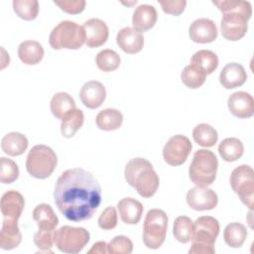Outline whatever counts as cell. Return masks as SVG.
<instances>
[{
  "label": "cell",
  "mask_w": 254,
  "mask_h": 254,
  "mask_svg": "<svg viewBox=\"0 0 254 254\" xmlns=\"http://www.w3.org/2000/svg\"><path fill=\"white\" fill-rule=\"evenodd\" d=\"M33 219L38 224L39 231L55 232L59 224V218L52 206L48 203H40L33 210Z\"/></svg>",
  "instance_id": "21"
},
{
  "label": "cell",
  "mask_w": 254,
  "mask_h": 254,
  "mask_svg": "<svg viewBox=\"0 0 254 254\" xmlns=\"http://www.w3.org/2000/svg\"><path fill=\"white\" fill-rule=\"evenodd\" d=\"M230 186L240 200L250 209L254 201V172L249 165L236 167L230 175Z\"/></svg>",
  "instance_id": "9"
},
{
  "label": "cell",
  "mask_w": 254,
  "mask_h": 254,
  "mask_svg": "<svg viewBox=\"0 0 254 254\" xmlns=\"http://www.w3.org/2000/svg\"><path fill=\"white\" fill-rule=\"evenodd\" d=\"M158 19L157 10L154 6L149 4L139 5L133 13L132 24L133 28L140 33L147 32L152 29Z\"/></svg>",
  "instance_id": "20"
},
{
  "label": "cell",
  "mask_w": 254,
  "mask_h": 254,
  "mask_svg": "<svg viewBox=\"0 0 254 254\" xmlns=\"http://www.w3.org/2000/svg\"><path fill=\"white\" fill-rule=\"evenodd\" d=\"M50 107L53 115L58 119H63L68 112L75 109V102L67 92H57L53 95Z\"/></svg>",
  "instance_id": "27"
},
{
  "label": "cell",
  "mask_w": 254,
  "mask_h": 254,
  "mask_svg": "<svg viewBox=\"0 0 254 254\" xmlns=\"http://www.w3.org/2000/svg\"><path fill=\"white\" fill-rule=\"evenodd\" d=\"M55 244L64 253H79L90 239L89 232L83 227L64 225L55 231Z\"/></svg>",
  "instance_id": "8"
},
{
  "label": "cell",
  "mask_w": 254,
  "mask_h": 254,
  "mask_svg": "<svg viewBox=\"0 0 254 254\" xmlns=\"http://www.w3.org/2000/svg\"><path fill=\"white\" fill-rule=\"evenodd\" d=\"M168 215L159 208L150 209L143 225V242L150 249H159L166 239Z\"/></svg>",
  "instance_id": "7"
},
{
  "label": "cell",
  "mask_w": 254,
  "mask_h": 254,
  "mask_svg": "<svg viewBox=\"0 0 254 254\" xmlns=\"http://www.w3.org/2000/svg\"><path fill=\"white\" fill-rule=\"evenodd\" d=\"M123 122L122 113L115 108H106L98 112L95 118L97 127L103 131H113L121 127Z\"/></svg>",
  "instance_id": "26"
},
{
  "label": "cell",
  "mask_w": 254,
  "mask_h": 254,
  "mask_svg": "<svg viewBox=\"0 0 254 254\" xmlns=\"http://www.w3.org/2000/svg\"><path fill=\"white\" fill-rule=\"evenodd\" d=\"M44 48L37 41H24L18 47V57L22 63L28 65L39 64L44 58Z\"/></svg>",
  "instance_id": "24"
},
{
  "label": "cell",
  "mask_w": 254,
  "mask_h": 254,
  "mask_svg": "<svg viewBox=\"0 0 254 254\" xmlns=\"http://www.w3.org/2000/svg\"><path fill=\"white\" fill-rule=\"evenodd\" d=\"M247 237L246 227L239 222H231L227 224L223 231L225 243L231 248H239L243 245Z\"/></svg>",
  "instance_id": "31"
},
{
  "label": "cell",
  "mask_w": 254,
  "mask_h": 254,
  "mask_svg": "<svg viewBox=\"0 0 254 254\" xmlns=\"http://www.w3.org/2000/svg\"><path fill=\"white\" fill-rule=\"evenodd\" d=\"M84 122V114L80 109H73L68 112L61 123V133L65 138H71L80 129Z\"/></svg>",
  "instance_id": "30"
},
{
  "label": "cell",
  "mask_w": 254,
  "mask_h": 254,
  "mask_svg": "<svg viewBox=\"0 0 254 254\" xmlns=\"http://www.w3.org/2000/svg\"><path fill=\"white\" fill-rule=\"evenodd\" d=\"M227 106L230 113L237 118H250L254 113V99L251 94L245 91L232 93L227 99Z\"/></svg>",
  "instance_id": "16"
},
{
  "label": "cell",
  "mask_w": 254,
  "mask_h": 254,
  "mask_svg": "<svg viewBox=\"0 0 254 254\" xmlns=\"http://www.w3.org/2000/svg\"><path fill=\"white\" fill-rule=\"evenodd\" d=\"M120 57L119 55L110 49H105L100 51L95 58V63L97 67L105 72L113 71L117 69L120 65Z\"/></svg>",
  "instance_id": "34"
},
{
  "label": "cell",
  "mask_w": 254,
  "mask_h": 254,
  "mask_svg": "<svg viewBox=\"0 0 254 254\" xmlns=\"http://www.w3.org/2000/svg\"><path fill=\"white\" fill-rule=\"evenodd\" d=\"M57 164L58 157L55 151L47 145L39 144L29 151L26 160V169L32 177L44 180L54 173Z\"/></svg>",
  "instance_id": "6"
},
{
  "label": "cell",
  "mask_w": 254,
  "mask_h": 254,
  "mask_svg": "<svg viewBox=\"0 0 254 254\" xmlns=\"http://www.w3.org/2000/svg\"><path fill=\"white\" fill-rule=\"evenodd\" d=\"M19 177V168L17 164L8 158H0V182L2 184H11Z\"/></svg>",
  "instance_id": "38"
},
{
  "label": "cell",
  "mask_w": 254,
  "mask_h": 254,
  "mask_svg": "<svg viewBox=\"0 0 254 254\" xmlns=\"http://www.w3.org/2000/svg\"><path fill=\"white\" fill-rule=\"evenodd\" d=\"M191 148L192 145L188 137L181 134L175 135L165 144L163 148V158L170 166H181L187 161Z\"/></svg>",
  "instance_id": "10"
},
{
  "label": "cell",
  "mask_w": 254,
  "mask_h": 254,
  "mask_svg": "<svg viewBox=\"0 0 254 254\" xmlns=\"http://www.w3.org/2000/svg\"><path fill=\"white\" fill-rule=\"evenodd\" d=\"M88 254H105L107 253V243L105 241H98L95 242L92 247L88 250Z\"/></svg>",
  "instance_id": "43"
},
{
  "label": "cell",
  "mask_w": 254,
  "mask_h": 254,
  "mask_svg": "<svg viewBox=\"0 0 254 254\" xmlns=\"http://www.w3.org/2000/svg\"><path fill=\"white\" fill-rule=\"evenodd\" d=\"M219 222L216 218L204 215L193 222V235L190 254H213L214 243L219 234Z\"/></svg>",
  "instance_id": "3"
},
{
  "label": "cell",
  "mask_w": 254,
  "mask_h": 254,
  "mask_svg": "<svg viewBox=\"0 0 254 254\" xmlns=\"http://www.w3.org/2000/svg\"><path fill=\"white\" fill-rule=\"evenodd\" d=\"M121 220L126 224H137L143 214L142 203L132 197H124L117 203Z\"/></svg>",
  "instance_id": "22"
},
{
  "label": "cell",
  "mask_w": 254,
  "mask_h": 254,
  "mask_svg": "<svg viewBox=\"0 0 254 254\" xmlns=\"http://www.w3.org/2000/svg\"><path fill=\"white\" fill-rule=\"evenodd\" d=\"M54 199L62 214L79 222L93 216L101 202V187L94 176L81 168L64 171L58 179Z\"/></svg>",
  "instance_id": "1"
},
{
  "label": "cell",
  "mask_w": 254,
  "mask_h": 254,
  "mask_svg": "<svg viewBox=\"0 0 254 254\" xmlns=\"http://www.w3.org/2000/svg\"><path fill=\"white\" fill-rule=\"evenodd\" d=\"M13 10L19 18L32 21L38 16L39 2L37 0H14Z\"/></svg>",
  "instance_id": "36"
},
{
  "label": "cell",
  "mask_w": 254,
  "mask_h": 254,
  "mask_svg": "<svg viewBox=\"0 0 254 254\" xmlns=\"http://www.w3.org/2000/svg\"><path fill=\"white\" fill-rule=\"evenodd\" d=\"M0 206L3 219L10 221H18L23 212L25 200L23 195L19 191L11 190L6 191L2 195Z\"/></svg>",
  "instance_id": "15"
},
{
  "label": "cell",
  "mask_w": 254,
  "mask_h": 254,
  "mask_svg": "<svg viewBox=\"0 0 254 254\" xmlns=\"http://www.w3.org/2000/svg\"><path fill=\"white\" fill-rule=\"evenodd\" d=\"M186 199L190 208L198 211L213 209L218 202V196L213 190L197 186L188 191Z\"/></svg>",
  "instance_id": "12"
},
{
  "label": "cell",
  "mask_w": 254,
  "mask_h": 254,
  "mask_svg": "<svg viewBox=\"0 0 254 254\" xmlns=\"http://www.w3.org/2000/svg\"><path fill=\"white\" fill-rule=\"evenodd\" d=\"M159 4L162 7V10L170 15L178 16L182 14L187 6V1L185 0H165V1H159Z\"/></svg>",
  "instance_id": "42"
},
{
  "label": "cell",
  "mask_w": 254,
  "mask_h": 254,
  "mask_svg": "<svg viewBox=\"0 0 254 254\" xmlns=\"http://www.w3.org/2000/svg\"><path fill=\"white\" fill-rule=\"evenodd\" d=\"M189 35L192 42L198 44H207L216 40L217 28L215 23L207 18L194 20L190 28Z\"/></svg>",
  "instance_id": "14"
},
{
  "label": "cell",
  "mask_w": 254,
  "mask_h": 254,
  "mask_svg": "<svg viewBox=\"0 0 254 254\" xmlns=\"http://www.w3.org/2000/svg\"><path fill=\"white\" fill-rule=\"evenodd\" d=\"M28 139L20 132H9L1 140L2 151L12 157L22 155L28 148Z\"/></svg>",
  "instance_id": "25"
},
{
  "label": "cell",
  "mask_w": 254,
  "mask_h": 254,
  "mask_svg": "<svg viewBox=\"0 0 254 254\" xmlns=\"http://www.w3.org/2000/svg\"><path fill=\"white\" fill-rule=\"evenodd\" d=\"M246 79V71L238 63L227 64L219 74V82L226 89L239 87L245 83Z\"/></svg>",
  "instance_id": "19"
},
{
  "label": "cell",
  "mask_w": 254,
  "mask_h": 254,
  "mask_svg": "<svg viewBox=\"0 0 254 254\" xmlns=\"http://www.w3.org/2000/svg\"><path fill=\"white\" fill-rule=\"evenodd\" d=\"M116 43L124 53L134 55L142 51L144 47V37L142 33L134 28L125 27L117 33Z\"/></svg>",
  "instance_id": "17"
},
{
  "label": "cell",
  "mask_w": 254,
  "mask_h": 254,
  "mask_svg": "<svg viewBox=\"0 0 254 254\" xmlns=\"http://www.w3.org/2000/svg\"><path fill=\"white\" fill-rule=\"evenodd\" d=\"M49 43L54 50H77L85 43L84 30L73 21H62L52 30Z\"/></svg>",
  "instance_id": "5"
},
{
  "label": "cell",
  "mask_w": 254,
  "mask_h": 254,
  "mask_svg": "<svg viewBox=\"0 0 254 254\" xmlns=\"http://www.w3.org/2000/svg\"><path fill=\"white\" fill-rule=\"evenodd\" d=\"M117 212L115 207L107 206L98 217V226L103 230H110L117 225Z\"/></svg>",
  "instance_id": "40"
},
{
  "label": "cell",
  "mask_w": 254,
  "mask_h": 254,
  "mask_svg": "<svg viewBox=\"0 0 254 254\" xmlns=\"http://www.w3.org/2000/svg\"><path fill=\"white\" fill-rule=\"evenodd\" d=\"M212 3L222 12H239L243 14L248 19L252 15V7L248 1H238V0H220L212 1Z\"/></svg>",
  "instance_id": "37"
},
{
  "label": "cell",
  "mask_w": 254,
  "mask_h": 254,
  "mask_svg": "<svg viewBox=\"0 0 254 254\" xmlns=\"http://www.w3.org/2000/svg\"><path fill=\"white\" fill-rule=\"evenodd\" d=\"M192 137L195 143L201 147L210 148L215 145L218 139L217 131L209 124L200 123L192 130Z\"/></svg>",
  "instance_id": "32"
},
{
  "label": "cell",
  "mask_w": 254,
  "mask_h": 254,
  "mask_svg": "<svg viewBox=\"0 0 254 254\" xmlns=\"http://www.w3.org/2000/svg\"><path fill=\"white\" fill-rule=\"evenodd\" d=\"M205 77L206 74L202 70H200L198 67L190 64L187 65L181 73L182 82L187 87L191 89H196L200 87L204 83Z\"/></svg>",
  "instance_id": "35"
},
{
  "label": "cell",
  "mask_w": 254,
  "mask_h": 254,
  "mask_svg": "<svg viewBox=\"0 0 254 254\" xmlns=\"http://www.w3.org/2000/svg\"><path fill=\"white\" fill-rule=\"evenodd\" d=\"M217 169L216 156L209 150L200 149L193 154L189 168V177L195 186L207 187L214 182Z\"/></svg>",
  "instance_id": "4"
},
{
  "label": "cell",
  "mask_w": 254,
  "mask_h": 254,
  "mask_svg": "<svg viewBox=\"0 0 254 254\" xmlns=\"http://www.w3.org/2000/svg\"><path fill=\"white\" fill-rule=\"evenodd\" d=\"M248 18L239 12L223 13L220 30L221 35L228 41H238L242 39L248 30Z\"/></svg>",
  "instance_id": "11"
},
{
  "label": "cell",
  "mask_w": 254,
  "mask_h": 254,
  "mask_svg": "<svg viewBox=\"0 0 254 254\" xmlns=\"http://www.w3.org/2000/svg\"><path fill=\"white\" fill-rule=\"evenodd\" d=\"M218 153L225 162H234L242 157L244 146L238 138H225L218 145Z\"/></svg>",
  "instance_id": "28"
},
{
  "label": "cell",
  "mask_w": 254,
  "mask_h": 254,
  "mask_svg": "<svg viewBox=\"0 0 254 254\" xmlns=\"http://www.w3.org/2000/svg\"><path fill=\"white\" fill-rule=\"evenodd\" d=\"M190 64L195 65L207 75L217 68L218 58L215 53L209 50H199L192 55Z\"/></svg>",
  "instance_id": "29"
},
{
  "label": "cell",
  "mask_w": 254,
  "mask_h": 254,
  "mask_svg": "<svg viewBox=\"0 0 254 254\" xmlns=\"http://www.w3.org/2000/svg\"><path fill=\"white\" fill-rule=\"evenodd\" d=\"M79 97L85 107L95 109L105 100L106 89L101 82L97 80H89L82 85L79 91Z\"/></svg>",
  "instance_id": "18"
},
{
  "label": "cell",
  "mask_w": 254,
  "mask_h": 254,
  "mask_svg": "<svg viewBox=\"0 0 254 254\" xmlns=\"http://www.w3.org/2000/svg\"><path fill=\"white\" fill-rule=\"evenodd\" d=\"M85 34V45L88 48H98L106 43L109 31L106 23L98 18H91L82 25Z\"/></svg>",
  "instance_id": "13"
},
{
  "label": "cell",
  "mask_w": 254,
  "mask_h": 254,
  "mask_svg": "<svg viewBox=\"0 0 254 254\" xmlns=\"http://www.w3.org/2000/svg\"><path fill=\"white\" fill-rule=\"evenodd\" d=\"M21 241L22 233L18 227V221L3 219L0 231V248L3 250H11L18 247Z\"/></svg>",
  "instance_id": "23"
},
{
  "label": "cell",
  "mask_w": 254,
  "mask_h": 254,
  "mask_svg": "<svg viewBox=\"0 0 254 254\" xmlns=\"http://www.w3.org/2000/svg\"><path fill=\"white\" fill-rule=\"evenodd\" d=\"M173 234L175 238L181 243L190 242L193 235L192 220L186 215L178 216L174 221Z\"/></svg>",
  "instance_id": "33"
},
{
  "label": "cell",
  "mask_w": 254,
  "mask_h": 254,
  "mask_svg": "<svg viewBox=\"0 0 254 254\" xmlns=\"http://www.w3.org/2000/svg\"><path fill=\"white\" fill-rule=\"evenodd\" d=\"M54 3L65 13L68 14H79L81 13L86 5L84 0H62L54 1Z\"/></svg>",
  "instance_id": "41"
},
{
  "label": "cell",
  "mask_w": 254,
  "mask_h": 254,
  "mask_svg": "<svg viewBox=\"0 0 254 254\" xmlns=\"http://www.w3.org/2000/svg\"><path fill=\"white\" fill-rule=\"evenodd\" d=\"M132 251L133 243L124 235L115 236L107 244V253L109 254H130Z\"/></svg>",
  "instance_id": "39"
},
{
  "label": "cell",
  "mask_w": 254,
  "mask_h": 254,
  "mask_svg": "<svg viewBox=\"0 0 254 254\" xmlns=\"http://www.w3.org/2000/svg\"><path fill=\"white\" fill-rule=\"evenodd\" d=\"M124 177L128 185L143 197L153 196L160 185V179L152 164L140 157L131 159L126 164Z\"/></svg>",
  "instance_id": "2"
}]
</instances>
